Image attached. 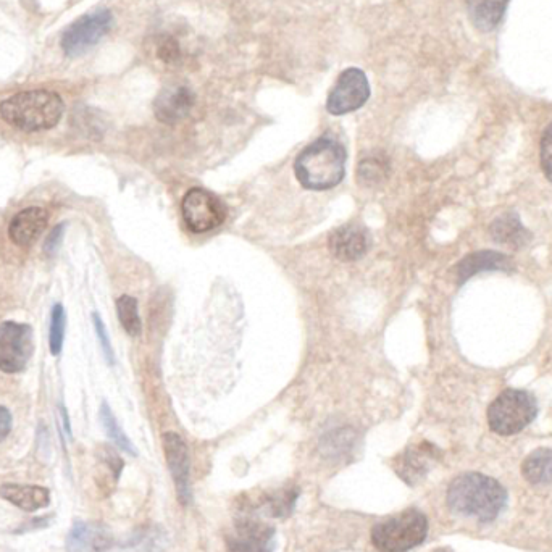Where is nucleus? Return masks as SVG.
<instances>
[{
	"instance_id": "f257e3e1",
	"label": "nucleus",
	"mask_w": 552,
	"mask_h": 552,
	"mask_svg": "<svg viewBox=\"0 0 552 552\" xmlns=\"http://www.w3.org/2000/svg\"><path fill=\"white\" fill-rule=\"evenodd\" d=\"M507 491L498 480L483 473H462L448 488V506L454 514L491 522L506 507Z\"/></svg>"
},
{
	"instance_id": "f03ea898",
	"label": "nucleus",
	"mask_w": 552,
	"mask_h": 552,
	"mask_svg": "<svg viewBox=\"0 0 552 552\" xmlns=\"http://www.w3.org/2000/svg\"><path fill=\"white\" fill-rule=\"evenodd\" d=\"M297 180L307 189L335 188L346 172V152L335 139H317L299 154L294 164Z\"/></svg>"
},
{
	"instance_id": "7ed1b4c3",
	"label": "nucleus",
	"mask_w": 552,
	"mask_h": 552,
	"mask_svg": "<svg viewBox=\"0 0 552 552\" xmlns=\"http://www.w3.org/2000/svg\"><path fill=\"white\" fill-rule=\"evenodd\" d=\"M62 97L52 91L18 92L0 104V115L9 125L18 130L44 131L51 130L63 115Z\"/></svg>"
},
{
	"instance_id": "20e7f679",
	"label": "nucleus",
	"mask_w": 552,
	"mask_h": 552,
	"mask_svg": "<svg viewBox=\"0 0 552 552\" xmlns=\"http://www.w3.org/2000/svg\"><path fill=\"white\" fill-rule=\"evenodd\" d=\"M428 535V520L417 509L401 512L375 525L372 543L380 552H407L417 548Z\"/></svg>"
},
{
	"instance_id": "39448f33",
	"label": "nucleus",
	"mask_w": 552,
	"mask_h": 552,
	"mask_svg": "<svg viewBox=\"0 0 552 552\" xmlns=\"http://www.w3.org/2000/svg\"><path fill=\"white\" fill-rule=\"evenodd\" d=\"M538 415V402L530 391L506 389L488 407V425L496 435H517Z\"/></svg>"
},
{
	"instance_id": "423d86ee",
	"label": "nucleus",
	"mask_w": 552,
	"mask_h": 552,
	"mask_svg": "<svg viewBox=\"0 0 552 552\" xmlns=\"http://www.w3.org/2000/svg\"><path fill=\"white\" fill-rule=\"evenodd\" d=\"M113 25V15L110 10H97L78 18L73 25L68 26L63 33L62 49L68 57H80L86 54L97 42L102 41Z\"/></svg>"
},
{
	"instance_id": "0eeeda50",
	"label": "nucleus",
	"mask_w": 552,
	"mask_h": 552,
	"mask_svg": "<svg viewBox=\"0 0 552 552\" xmlns=\"http://www.w3.org/2000/svg\"><path fill=\"white\" fill-rule=\"evenodd\" d=\"M226 546L230 552H273L276 548L275 528L252 512L241 515L226 535Z\"/></svg>"
},
{
	"instance_id": "6e6552de",
	"label": "nucleus",
	"mask_w": 552,
	"mask_h": 552,
	"mask_svg": "<svg viewBox=\"0 0 552 552\" xmlns=\"http://www.w3.org/2000/svg\"><path fill=\"white\" fill-rule=\"evenodd\" d=\"M184 222L197 235L215 230L225 222L226 207L214 194L202 188H194L183 199Z\"/></svg>"
},
{
	"instance_id": "1a4fd4ad",
	"label": "nucleus",
	"mask_w": 552,
	"mask_h": 552,
	"mask_svg": "<svg viewBox=\"0 0 552 552\" xmlns=\"http://www.w3.org/2000/svg\"><path fill=\"white\" fill-rule=\"evenodd\" d=\"M33 330L30 325L4 322L0 325V370L18 373L25 370L33 356Z\"/></svg>"
},
{
	"instance_id": "9d476101",
	"label": "nucleus",
	"mask_w": 552,
	"mask_h": 552,
	"mask_svg": "<svg viewBox=\"0 0 552 552\" xmlns=\"http://www.w3.org/2000/svg\"><path fill=\"white\" fill-rule=\"evenodd\" d=\"M370 97L367 76L359 68H348L339 75L335 88L328 96L327 110L331 115H346L359 110Z\"/></svg>"
},
{
	"instance_id": "9b49d317",
	"label": "nucleus",
	"mask_w": 552,
	"mask_h": 552,
	"mask_svg": "<svg viewBox=\"0 0 552 552\" xmlns=\"http://www.w3.org/2000/svg\"><path fill=\"white\" fill-rule=\"evenodd\" d=\"M164 451L167 457L168 469L175 481L176 494L183 506H189L193 501L191 496V481H189V452L183 438L176 433H165Z\"/></svg>"
},
{
	"instance_id": "f8f14e48",
	"label": "nucleus",
	"mask_w": 552,
	"mask_h": 552,
	"mask_svg": "<svg viewBox=\"0 0 552 552\" xmlns=\"http://www.w3.org/2000/svg\"><path fill=\"white\" fill-rule=\"evenodd\" d=\"M194 102H196V96H194L193 89H189L183 84L168 86L159 92V96L155 97V117L165 125H176L188 117L193 110Z\"/></svg>"
},
{
	"instance_id": "ddd939ff",
	"label": "nucleus",
	"mask_w": 552,
	"mask_h": 552,
	"mask_svg": "<svg viewBox=\"0 0 552 552\" xmlns=\"http://www.w3.org/2000/svg\"><path fill=\"white\" fill-rule=\"evenodd\" d=\"M328 246L336 259L354 262L362 259L370 249V235L364 226L344 225L331 233Z\"/></svg>"
},
{
	"instance_id": "4468645a",
	"label": "nucleus",
	"mask_w": 552,
	"mask_h": 552,
	"mask_svg": "<svg viewBox=\"0 0 552 552\" xmlns=\"http://www.w3.org/2000/svg\"><path fill=\"white\" fill-rule=\"evenodd\" d=\"M49 215L41 207L21 210L9 225V236L20 247H30L46 230Z\"/></svg>"
},
{
	"instance_id": "2eb2a0df",
	"label": "nucleus",
	"mask_w": 552,
	"mask_h": 552,
	"mask_svg": "<svg viewBox=\"0 0 552 552\" xmlns=\"http://www.w3.org/2000/svg\"><path fill=\"white\" fill-rule=\"evenodd\" d=\"M436 459V448L430 443H422L414 448L407 449L398 460H396V472L402 480L409 485H415L422 480L430 470L431 462Z\"/></svg>"
},
{
	"instance_id": "dca6fc26",
	"label": "nucleus",
	"mask_w": 552,
	"mask_h": 552,
	"mask_svg": "<svg viewBox=\"0 0 552 552\" xmlns=\"http://www.w3.org/2000/svg\"><path fill=\"white\" fill-rule=\"evenodd\" d=\"M113 538L105 528L76 522L68 533V552H105L112 548Z\"/></svg>"
},
{
	"instance_id": "f3484780",
	"label": "nucleus",
	"mask_w": 552,
	"mask_h": 552,
	"mask_svg": "<svg viewBox=\"0 0 552 552\" xmlns=\"http://www.w3.org/2000/svg\"><path fill=\"white\" fill-rule=\"evenodd\" d=\"M493 270L512 272L514 264H512L511 257L496 251H480L470 254L464 260H460V264L457 265V280L459 283H464L477 273L493 272Z\"/></svg>"
},
{
	"instance_id": "a211bd4d",
	"label": "nucleus",
	"mask_w": 552,
	"mask_h": 552,
	"mask_svg": "<svg viewBox=\"0 0 552 552\" xmlns=\"http://www.w3.org/2000/svg\"><path fill=\"white\" fill-rule=\"evenodd\" d=\"M0 496L26 512L41 511L51 504V491L38 485L7 483L0 486Z\"/></svg>"
},
{
	"instance_id": "6ab92c4d",
	"label": "nucleus",
	"mask_w": 552,
	"mask_h": 552,
	"mask_svg": "<svg viewBox=\"0 0 552 552\" xmlns=\"http://www.w3.org/2000/svg\"><path fill=\"white\" fill-rule=\"evenodd\" d=\"M511 0H465L470 20L478 30L490 33L496 30Z\"/></svg>"
},
{
	"instance_id": "aec40b11",
	"label": "nucleus",
	"mask_w": 552,
	"mask_h": 552,
	"mask_svg": "<svg viewBox=\"0 0 552 552\" xmlns=\"http://www.w3.org/2000/svg\"><path fill=\"white\" fill-rule=\"evenodd\" d=\"M299 498V488L286 486L273 493L262 494V498L256 504H249L252 514H267L268 517H286L293 512Z\"/></svg>"
},
{
	"instance_id": "412c9836",
	"label": "nucleus",
	"mask_w": 552,
	"mask_h": 552,
	"mask_svg": "<svg viewBox=\"0 0 552 552\" xmlns=\"http://www.w3.org/2000/svg\"><path fill=\"white\" fill-rule=\"evenodd\" d=\"M490 231L496 243L507 244V246L520 247L530 239V233L520 222L519 215L512 212L496 218Z\"/></svg>"
},
{
	"instance_id": "4be33fe9",
	"label": "nucleus",
	"mask_w": 552,
	"mask_h": 552,
	"mask_svg": "<svg viewBox=\"0 0 552 552\" xmlns=\"http://www.w3.org/2000/svg\"><path fill=\"white\" fill-rule=\"evenodd\" d=\"M522 475L532 485L552 483V449L541 448L533 451L523 460Z\"/></svg>"
},
{
	"instance_id": "5701e85b",
	"label": "nucleus",
	"mask_w": 552,
	"mask_h": 552,
	"mask_svg": "<svg viewBox=\"0 0 552 552\" xmlns=\"http://www.w3.org/2000/svg\"><path fill=\"white\" fill-rule=\"evenodd\" d=\"M357 435L352 428H339L328 435L323 436L320 441V451L328 459H341L348 456L349 452L356 446Z\"/></svg>"
},
{
	"instance_id": "b1692460",
	"label": "nucleus",
	"mask_w": 552,
	"mask_h": 552,
	"mask_svg": "<svg viewBox=\"0 0 552 552\" xmlns=\"http://www.w3.org/2000/svg\"><path fill=\"white\" fill-rule=\"evenodd\" d=\"M118 318L122 327L125 328L128 335L136 336L141 335L143 331V323H141V317H139L138 301L131 296H122L117 301Z\"/></svg>"
},
{
	"instance_id": "393cba45",
	"label": "nucleus",
	"mask_w": 552,
	"mask_h": 552,
	"mask_svg": "<svg viewBox=\"0 0 552 552\" xmlns=\"http://www.w3.org/2000/svg\"><path fill=\"white\" fill-rule=\"evenodd\" d=\"M389 168L386 164V160L378 159V157H368V159L362 160L357 170V178L362 186H380L385 183L386 176H388Z\"/></svg>"
},
{
	"instance_id": "a878e982",
	"label": "nucleus",
	"mask_w": 552,
	"mask_h": 552,
	"mask_svg": "<svg viewBox=\"0 0 552 552\" xmlns=\"http://www.w3.org/2000/svg\"><path fill=\"white\" fill-rule=\"evenodd\" d=\"M101 422L102 425H104L105 433H107V436H109L113 443L117 444L118 448L128 452L131 456H136V454H138L130 438L123 433L122 428L118 425L117 419H115V415L112 414V410H110L107 402H104L101 407Z\"/></svg>"
},
{
	"instance_id": "bb28decb",
	"label": "nucleus",
	"mask_w": 552,
	"mask_h": 552,
	"mask_svg": "<svg viewBox=\"0 0 552 552\" xmlns=\"http://www.w3.org/2000/svg\"><path fill=\"white\" fill-rule=\"evenodd\" d=\"M65 309L60 304H55L51 315V331H49V348L52 356H59L63 348V338H65Z\"/></svg>"
},
{
	"instance_id": "cd10ccee",
	"label": "nucleus",
	"mask_w": 552,
	"mask_h": 552,
	"mask_svg": "<svg viewBox=\"0 0 552 552\" xmlns=\"http://www.w3.org/2000/svg\"><path fill=\"white\" fill-rule=\"evenodd\" d=\"M157 57L168 67H176L183 60V49L175 36H164L157 44Z\"/></svg>"
},
{
	"instance_id": "c85d7f7f",
	"label": "nucleus",
	"mask_w": 552,
	"mask_h": 552,
	"mask_svg": "<svg viewBox=\"0 0 552 552\" xmlns=\"http://www.w3.org/2000/svg\"><path fill=\"white\" fill-rule=\"evenodd\" d=\"M540 164L544 175L552 184V123L544 130L540 143Z\"/></svg>"
},
{
	"instance_id": "c756f323",
	"label": "nucleus",
	"mask_w": 552,
	"mask_h": 552,
	"mask_svg": "<svg viewBox=\"0 0 552 552\" xmlns=\"http://www.w3.org/2000/svg\"><path fill=\"white\" fill-rule=\"evenodd\" d=\"M92 320H94L97 338L101 341V348L102 352H104L105 359H107V362H109L110 365H113L115 364V357H113L112 344H110L109 335H107V331H105L104 322H102L101 317L97 314H94Z\"/></svg>"
},
{
	"instance_id": "7c9ffc66",
	"label": "nucleus",
	"mask_w": 552,
	"mask_h": 552,
	"mask_svg": "<svg viewBox=\"0 0 552 552\" xmlns=\"http://www.w3.org/2000/svg\"><path fill=\"white\" fill-rule=\"evenodd\" d=\"M65 228H67V223H59V225L55 226L54 230L51 231V235H49V238L46 239V243H44V252H46L47 256H55V252L59 251Z\"/></svg>"
},
{
	"instance_id": "2f4dec72",
	"label": "nucleus",
	"mask_w": 552,
	"mask_h": 552,
	"mask_svg": "<svg viewBox=\"0 0 552 552\" xmlns=\"http://www.w3.org/2000/svg\"><path fill=\"white\" fill-rule=\"evenodd\" d=\"M10 431H12V414L9 409L0 406V443L9 436Z\"/></svg>"
}]
</instances>
